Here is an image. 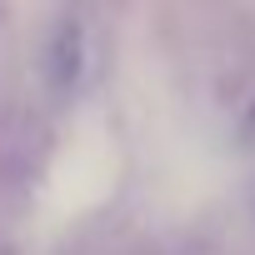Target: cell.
I'll list each match as a JSON object with an SVG mask.
<instances>
[{"instance_id": "1", "label": "cell", "mask_w": 255, "mask_h": 255, "mask_svg": "<svg viewBox=\"0 0 255 255\" xmlns=\"http://www.w3.org/2000/svg\"><path fill=\"white\" fill-rule=\"evenodd\" d=\"M100 60H105L100 30H95L85 15H60L55 30L45 35V50H40L45 90L60 95V100L85 95V90L95 85V75H100Z\"/></svg>"}, {"instance_id": "2", "label": "cell", "mask_w": 255, "mask_h": 255, "mask_svg": "<svg viewBox=\"0 0 255 255\" xmlns=\"http://www.w3.org/2000/svg\"><path fill=\"white\" fill-rule=\"evenodd\" d=\"M200 105L210 115V130L230 150H255V70L220 60L200 90Z\"/></svg>"}]
</instances>
